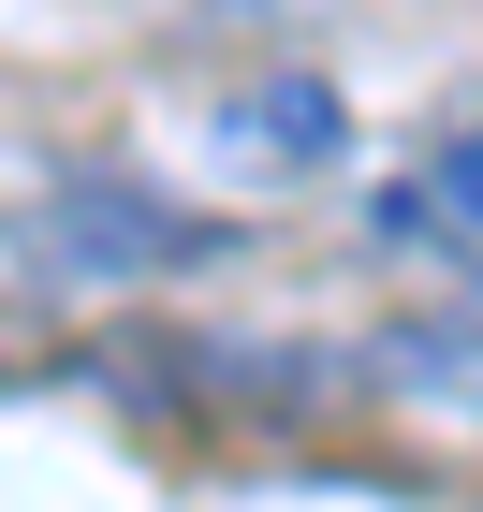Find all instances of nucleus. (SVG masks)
I'll return each mask as SVG.
<instances>
[{
	"mask_svg": "<svg viewBox=\"0 0 483 512\" xmlns=\"http://www.w3.org/2000/svg\"><path fill=\"white\" fill-rule=\"evenodd\" d=\"M205 249H220L205 220L118 191V176H59L44 220H0V264H30V278H161V264H205Z\"/></svg>",
	"mask_w": 483,
	"mask_h": 512,
	"instance_id": "nucleus-1",
	"label": "nucleus"
},
{
	"mask_svg": "<svg viewBox=\"0 0 483 512\" xmlns=\"http://www.w3.org/2000/svg\"><path fill=\"white\" fill-rule=\"evenodd\" d=\"M352 366L396 395V410H425V425H483V293L366 322V352H352Z\"/></svg>",
	"mask_w": 483,
	"mask_h": 512,
	"instance_id": "nucleus-2",
	"label": "nucleus"
},
{
	"mask_svg": "<svg viewBox=\"0 0 483 512\" xmlns=\"http://www.w3.org/2000/svg\"><path fill=\"white\" fill-rule=\"evenodd\" d=\"M396 220H454V235H483V132L425 176V191H396Z\"/></svg>",
	"mask_w": 483,
	"mask_h": 512,
	"instance_id": "nucleus-3",
	"label": "nucleus"
}]
</instances>
